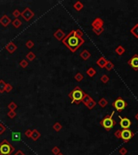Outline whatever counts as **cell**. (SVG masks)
I'll list each match as a JSON object with an SVG mask.
<instances>
[{
    "mask_svg": "<svg viewBox=\"0 0 138 155\" xmlns=\"http://www.w3.org/2000/svg\"><path fill=\"white\" fill-rule=\"evenodd\" d=\"M130 33L135 38L138 39V24H136L133 28L130 29Z\"/></svg>",
    "mask_w": 138,
    "mask_h": 155,
    "instance_id": "cell-17",
    "label": "cell"
},
{
    "mask_svg": "<svg viewBox=\"0 0 138 155\" xmlns=\"http://www.w3.org/2000/svg\"><path fill=\"white\" fill-rule=\"evenodd\" d=\"M13 141H20L21 139V133H19V132H14L12 133V137H11Z\"/></svg>",
    "mask_w": 138,
    "mask_h": 155,
    "instance_id": "cell-21",
    "label": "cell"
},
{
    "mask_svg": "<svg viewBox=\"0 0 138 155\" xmlns=\"http://www.w3.org/2000/svg\"><path fill=\"white\" fill-rule=\"evenodd\" d=\"M128 65L134 69V71H138V54H134L128 61Z\"/></svg>",
    "mask_w": 138,
    "mask_h": 155,
    "instance_id": "cell-7",
    "label": "cell"
},
{
    "mask_svg": "<svg viewBox=\"0 0 138 155\" xmlns=\"http://www.w3.org/2000/svg\"><path fill=\"white\" fill-rule=\"evenodd\" d=\"M6 84H7V83H6L2 79L0 80V94H2L3 92H5Z\"/></svg>",
    "mask_w": 138,
    "mask_h": 155,
    "instance_id": "cell-30",
    "label": "cell"
},
{
    "mask_svg": "<svg viewBox=\"0 0 138 155\" xmlns=\"http://www.w3.org/2000/svg\"><path fill=\"white\" fill-rule=\"evenodd\" d=\"M16 112H15V111H9V112H7V116L11 119H13L16 116Z\"/></svg>",
    "mask_w": 138,
    "mask_h": 155,
    "instance_id": "cell-38",
    "label": "cell"
},
{
    "mask_svg": "<svg viewBox=\"0 0 138 155\" xmlns=\"http://www.w3.org/2000/svg\"><path fill=\"white\" fill-rule=\"evenodd\" d=\"M5 49L9 53H13V52H15L17 50V46L15 45L13 42H9L6 45Z\"/></svg>",
    "mask_w": 138,
    "mask_h": 155,
    "instance_id": "cell-13",
    "label": "cell"
},
{
    "mask_svg": "<svg viewBox=\"0 0 138 155\" xmlns=\"http://www.w3.org/2000/svg\"><path fill=\"white\" fill-rule=\"evenodd\" d=\"M26 58H27L28 61H34L35 58H36V54L32 52H28V53L26 54Z\"/></svg>",
    "mask_w": 138,
    "mask_h": 155,
    "instance_id": "cell-24",
    "label": "cell"
},
{
    "mask_svg": "<svg viewBox=\"0 0 138 155\" xmlns=\"http://www.w3.org/2000/svg\"><path fill=\"white\" fill-rule=\"evenodd\" d=\"M59 155H62V154H59Z\"/></svg>",
    "mask_w": 138,
    "mask_h": 155,
    "instance_id": "cell-46",
    "label": "cell"
},
{
    "mask_svg": "<svg viewBox=\"0 0 138 155\" xmlns=\"http://www.w3.org/2000/svg\"><path fill=\"white\" fill-rule=\"evenodd\" d=\"M115 52H116V53L117 55H119V56H122V55L125 52V48L122 45H118L116 48Z\"/></svg>",
    "mask_w": 138,
    "mask_h": 155,
    "instance_id": "cell-16",
    "label": "cell"
},
{
    "mask_svg": "<svg viewBox=\"0 0 138 155\" xmlns=\"http://www.w3.org/2000/svg\"><path fill=\"white\" fill-rule=\"evenodd\" d=\"M110 80V78H109V76L107 75V74H103L101 76V78H100V81L102 82L104 84H107L108 82H109Z\"/></svg>",
    "mask_w": 138,
    "mask_h": 155,
    "instance_id": "cell-28",
    "label": "cell"
},
{
    "mask_svg": "<svg viewBox=\"0 0 138 155\" xmlns=\"http://www.w3.org/2000/svg\"><path fill=\"white\" fill-rule=\"evenodd\" d=\"M6 129H7L6 127L2 124V123H0V135H2V134L6 131Z\"/></svg>",
    "mask_w": 138,
    "mask_h": 155,
    "instance_id": "cell-42",
    "label": "cell"
},
{
    "mask_svg": "<svg viewBox=\"0 0 138 155\" xmlns=\"http://www.w3.org/2000/svg\"><path fill=\"white\" fill-rule=\"evenodd\" d=\"M75 36H78V38H83V31H82L81 29H77V30H75Z\"/></svg>",
    "mask_w": 138,
    "mask_h": 155,
    "instance_id": "cell-37",
    "label": "cell"
},
{
    "mask_svg": "<svg viewBox=\"0 0 138 155\" xmlns=\"http://www.w3.org/2000/svg\"><path fill=\"white\" fill-rule=\"evenodd\" d=\"M114 135L116 136V138H118V139H121V130H120V129L116 130V131L115 132V133H114Z\"/></svg>",
    "mask_w": 138,
    "mask_h": 155,
    "instance_id": "cell-41",
    "label": "cell"
},
{
    "mask_svg": "<svg viewBox=\"0 0 138 155\" xmlns=\"http://www.w3.org/2000/svg\"><path fill=\"white\" fill-rule=\"evenodd\" d=\"M119 119L120 120V124L123 129H128L129 127L131 126V121L128 118L122 117V116H119Z\"/></svg>",
    "mask_w": 138,
    "mask_h": 155,
    "instance_id": "cell-9",
    "label": "cell"
},
{
    "mask_svg": "<svg viewBox=\"0 0 138 155\" xmlns=\"http://www.w3.org/2000/svg\"><path fill=\"white\" fill-rule=\"evenodd\" d=\"M83 78H84V76L83 74H81V73H77V74H75L74 76V79L77 81V82H81V81H83Z\"/></svg>",
    "mask_w": 138,
    "mask_h": 155,
    "instance_id": "cell-32",
    "label": "cell"
},
{
    "mask_svg": "<svg viewBox=\"0 0 138 155\" xmlns=\"http://www.w3.org/2000/svg\"><path fill=\"white\" fill-rule=\"evenodd\" d=\"M32 129H28V130H26L25 131V136L27 137H32Z\"/></svg>",
    "mask_w": 138,
    "mask_h": 155,
    "instance_id": "cell-43",
    "label": "cell"
},
{
    "mask_svg": "<svg viewBox=\"0 0 138 155\" xmlns=\"http://www.w3.org/2000/svg\"><path fill=\"white\" fill-rule=\"evenodd\" d=\"M19 66L22 67V68H27L28 66V61L26 59H22L19 61Z\"/></svg>",
    "mask_w": 138,
    "mask_h": 155,
    "instance_id": "cell-34",
    "label": "cell"
},
{
    "mask_svg": "<svg viewBox=\"0 0 138 155\" xmlns=\"http://www.w3.org/2000/svg\"><path fill=\"white\" fill-rule=\"evenodd\" d=\"M135 119H136L137 120V121H138V112L136 114V115H135Z\"/></svg>",
    "mask_w": 138,
    "mask_h": 155,
    "instance_id": "cell-44",
    "label": "cell"
},
{
    "mask_svg": "<svg viewBox=\"0 0 138 155\" xmlns=\"http://www.w3.org/2000/svg\"><path fill=\"white\" fill-rule=\"evenodd\" d=\"M25 45L28 49H32L34 47V42L32 41V40H27V42H26Z\"/></svg>",
    "mask_w": 138,
    "mask_h": 155,
    "instance_id": "cell-35",
    "label": "cell"
},
{
    "mask_svg": "<svg viewBox=\"0 0 138 155\" xmlns=\"http://www.w3.org/2000/svg\"><path fill=\"white\" fill-rule=\"evenodd\" d=\"M13 90V86H11L10 83H7L6 84V87H5V91L7 93H10L11 90Z\"/></svg>",
    "mask_w": 138,
    "mask_h": 155,
    "instance_id": "cell-36",
    "label": "cell"
},
{
    "mask_svg": "<svg viewBox=\"0 0 138 155\" xmlns=\"http://www.w3.org/2000/svg\"><path fill=\"white\" fill-rule=\"evenodd\" d=\"M119 153L120 155H126L128 153V150H127V149L124 148V147H122L121 149H120V150H119Z\"/></svg>",
    "mask_w": 138,
    "mask_h": 155,
    "instance_id": "cell-40",
    "label": "cell"
},
{
    "mask_svg": "<svg viewBox=\"0 0 138 155\" xmlns=\"http://www.w3.org/2000/svg\"><path fill=\"white\" fill-rule=\"evenodd\" d=\"M114 66H114V64L111 62V61H107V65H106V66H105V69H106L107 71H111V69L114 68Z\"/></svg>",
    "mask_w": 138,
    "mask_h": 155,
    "instance_id": "cell-31",
    "label": "cell"
},
{
    "mask_svg": "<svg viewBox=\"0 0 138 155\" xmlns=\"http://www.w3.org/2000/svg\"><path fill=\"white\" fill-rule=\"evenodd\" d=\"M11 23V19L7 15H3L0 18V24H2V27H7Z\"/></svg>",
    "mask_w": 138,
    "mask_h": 155,
    "instance_id": "cell-11",
    "label": "cell"
},
{
    "mask_svg": "<svg viewBox=\"0 0 138 155\" xmlns=\"http://www.w3.org/2000/svg\"><path fill=\"white\" fill-rule=\"evenodd\" d=\"M107 62V61L106 58L104 57H101L96 61V65L98 66L99 68L104 69V68H105V66H106Z\"/></svg>",
    "mask_w": 138,
    "mask_h": 155,
    "instance_id": "cell-14",
    "label": "cell"
},
{
    "mask_svg": "<svg viewBox=\"0 0 138 155\" xmlns=\"http://www.w3.org/2000/svg\"><path fill=\"white\" fill-rule=\"evenodd\" d=\"M79 56H80V57L83 61H87L89 58H90V57H91V54H90V52L88 51L87 49H83V50L80 52Z\"/></svg>",
    "mask_w": 138,
    "mask_h": 155,
    "instance_id": "cell-15",
    "label": "cell"
},
{
    "mask_svg": "<svg viewBox=\"0 0 138 155\" xmlns=\"http://www.w3.org/2000/svg\"><path fill=\"white\" fill-rule=\"evenodd\" d=\"M96 104H97V103H96V102L92 99L91 100H90V101L89 102V103H88V104L86 105V107L89 110H91V109H93V108L96 106Z\"/></svg>",
    "mask_w": 138,
    "mask_h": 155,
    "instance_id": "cell-27",
    "label": "cell"
},
{
    "mask_svg": "<svg viewBox=\"0 0 138 155\" xmlns=\"http://www.w3.org/2000/svg\"><path fill=\"white\" fill-rule=\"evenodd\" d=\"M92 31L97 35V36H100V35L104 32V27L99 28H92Z\"/></svg>",
    "mask_w": 138,
    "mask_h": 155,
    "instance_id": "cell-29",
    "label": "cell"
},
{
    "mask_svg": "<svg viewBox=\"0 0 138 155\" xmlns=\"http://www.w3.org/2000/svg\"><path fill=\"white\" fill-rule=\"evenodd\" d=\"M13 150L14 147L11 145L7 140L2 141V142L0 144V154L1 155H10Z\"/></svg>",
    "mask_w": 138,
    "mask_h": 155,
    "instance_id": "cell-4",
    "label": "cell"
},
{
    "mask_svg": "<svg viewBox=\"0 0 138 155\" xmlns=\"http://www.w3.org/2000/svg\"><path fill=\"white\" fill-rule=\"evenodd\" d=\"M11 23H12V25H13L16 28H19L20 27V26L22 25L21 20H20L19 19H18V18H17V19H15Z\"/></svg>",
    "mask_w": 138,
    "mask_h": 155,
    "instance_id": "cell-25",
    "label": "cell"
},
{
    "mask_svg": "<svg viewBox=\"0 0 138 155\" xmlns=\"http://www.w3.org/2000/svg\"><path fill=\"white\" fill-rule=\"evenodd\" d=\"M98 104H99L101 107L104 108V107H106L107 105L108 104V101H107L105 98H101V99L99 100Z\"/></svg>",
    "mask_w": 138,
    "mask_h": 155,
    "instance_id": "cell-23",
    "label": "cell"
},
{
    "mask_svg": "<svg viewBox=\"0 0 138 155\" xmlns=\"http://www.w3.org/2000/svg\"><path fill=\"white\" fill-rule=\"evenodd\" d=\"M7 107L9 108V110L10 111H15L17 107H18V106H17V104L15 103V102H11V103L8 104V106H7Z\"/></svg>",
    "mask_w": 138,
    "mask_h": 155,
    "instance_id": "cell-33",
    "label": "cell"
},
{
    "mask_svg": "<svg viewBox=\"0 0 138 155\" xmlns=\"http://www.w3.org/2000/svg\"><path fill=\"white\" fill-rule=\"evenodd\" d=\"M62 43L72 52H75L85 43L83 38H78L75 36V30H72L62 40Z\"/></svg>",
    "mask_w": 138,
    "mask_h": 155,
    "instance_id": "cell-1",
    "label": "cell"
},
{
    "mask_svg": "<svg viewBox=\"0 0 138 155\" xmlns=\"http://www.w3.org/2000/svg\"><path fill=\"white\" fill-rule=\"evenodd\" d=\"M53 36L57 40H61V41H62V40L64 39L65 37H66V34H65V33H64L62 30H61V29L59 28V29H57V30L54 33Z\"/></svg>",
    "mask_w": 138,
    "mask_h": 155,
    "instance_id": "cell-12",
    "label": "cell"
},
{
    "mask_svg": "<svg viewBox=\"0 0 138 155\" xmlns=\"http://www.w3.org/2000/svg\"><path fill=\"white\" fill-rule=\"evenodd\" d=\"M115 114V112H111L110 116H106L105 117L100 121V125L104 127L107 131H110L115 125L116 124V121L113 120V116Z\"/></svg>",
    "mask_w": 138,
    "mask_h": 155,
    "instance_id": "cell-3",
    "label": "cell"
},
{
    "mask_svg": "<svg viewBox=\"0 0 138 155\" xmlns=\"http://www.w3.org/2000/svg\"><path fill=\"white\" fill-rule=\"evenodd\" d=\"M40 137V133L38 132L36 129H33L32 130V140H34V141H36V140L39 138Z\"/></svg>",
    "mask_w": 138,
    "mask_h": 155,
    "instance_id": "cell-22",
    "label": "cell"
},
{
    "mask_svg": "<svg viewBox=\"0 0 138 155\" xmlns=\"http://www.w3.org/2000/svg\"><path fill=\"white\" fill-rule=\"evenodd\" d=\"M111 106L113 107H115L117 112H121L122 111L124 110L125 107L128 106V103H126L121 97H118L115 101L113 102L112 104H111Z\"/></svg>",
    "mask_w": 138,
    "mask_h": 155,
    "instance_id": "cell-5",
    "label": "cell"
},
{
    "mask_svg": "<svg viewBox=\"0 0 138 155\" xmlns=\"http://www.w3.org/2000/svg\"><path fill=\"white\" fill-rule=\"evenodd\" d=\"M83 7H84L83 3V2H81L80 1H77L74 4V8L77 11H80L81 10H83Z\"/></svg>",
    "mask_w": 138,
    "mask_h": 155,
    "instance_id": "cell-20",
    "label": "cell"
},
{
    "mask_svg": "<svg viewBox=\"0 0 138 155\" xmlns=\"http://www.w3.org/2000/svg\"><path fill=\"white\" fill-rule=\"evenodd\" d=\"M12 16L14 17H16V19H17L19 16H21V12L18 10V9H16L13 12H12Z\"/></svg>",
    "mask_w": 138,
    "mask_h": 155,
    "instance_id": "cell-39",
    "label": "cell"
},
{
    "mask_svg": "<svg viewBox=\"0 0 138 155\" xmlns=\"http://www.w3.org/2000/svg\"><path fill=\"white\" fill-rule=\"evenodd\" d=\"M104 24V19L99 18V17H97L95 19L93 20V22L91 23V26L92 28H103Z\"/></svg>",
    "mask_w": 138,
    "mask_h": 155,
    "instance_id": "cell-10",
    "label": "cell"
},
{
    "mask_svg": "<svg viewBox=\"0 0 138 155\" xmlns=\"http://www.w3.org/2000/svg\"><path fill=\"white\" fill-rule=\"evenodd\" d=\"M86 74L89 76V77H90V78H93L94 76H95L96 74H97L95 69L93 68V67H90V68L86 70Z\"/></svg>",
    "mask_w": 138,
    "mask_h": 155,
    "instance_id": "cell-19",
    "label": "cell"
},
{
    "mask_svg": "<svg viewBox=\"0 0 138 155\" xmlns=\"http://www.w3.org/2000/svg\"><path fill=\"white\" fill-rule=\"evenodd\" d=\"M84 94L85 92L79 86L74 87V89L72 90L69 94V97L71 99V103L79 104L82 102Z\"/></svg>",
    "mask_w": 138,
    "mask_h": 155,
    "instance_id": "cell-2",
    "label": "cell"
},
{
    "mask_svg": "<svg viewBox=\"0 0 138 155\" xmlns=\"http://www.w3.org/2000/svg\"><path fill=\"white\" fill-rule=\"evenodd\" d=\"M34 16H35V13L28 7H26L25 9L21 12V16L23 17V19H24L26 22L30 21V20L34 17Z\"/></svg>",
    "mask_w": 138,
    "mask_h": 155,
    "instance_id": "cell-6",
    "label": "cell"
},
{
    "mask_svg": "<svg viewBox=\"0 0 138 155\" xmlns=\"http://www.w3.org/2000/svg\"><path fill=\"white\" fill-rule=\"evenodd\" d=\"M52 128H53L56 132H60L62 129V125H61V123L59 122H55L54 124L52 125Z\"/></svg>",
    "mask_w": 138,
    "mask_h": 155,
    "instance_id": "cell-26",
    "label": "cell"
},
{
    "mask_svg": "<svg viewBox=\"0 0 138 155\" xmlns=\"http://www.w3.org/2000/svg\"><path fill=\"white\" fill-rule=\"evenodd\" d=\"M16 155H23V154H19V153H18V154H16Z\"/></svg>",
    "mask_w": 138,
    "mask_h": 155,
    "instance_id": "cell-45",
    "label": "cell"
},
{
    "mask_svg": "<svg viewBox=\"0 0 138 155\" xmlns=\"http://www.w3.org/2000/svg\"><path fill=\"white\" fill-rule=\"evenodd\" d=\"M134 137V133H133L129 129H123L121 130V139L125 142H128L129 140Z\"/></svg>",
    "mask_w": 138,
    "mask_h": 155,
    "instance_id": "cell-8",
    "label": "cell"
},
{
    "mask_svg": "<svg viewBox=\"0 0 138 155\" xmlns=\"http://www.w3.org/2000/svg\"><path fill=\"white\" fill-rule=\"evenodd\" d=\"M91 99H92V97H90V95L86 94V93H85L84 95H83V99H82V103H83L85 106H86V105L88 104V103H89Z\"/></svg>",
    "mask_w": 138,
    "mask_h": 155,
    "instance_id": "cell-18",
    "label": "cell"
}]
</instances>
